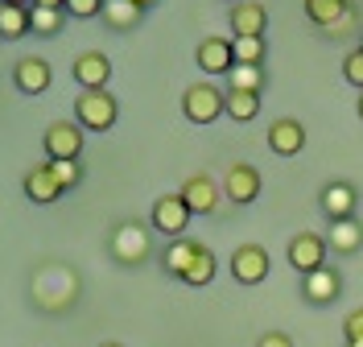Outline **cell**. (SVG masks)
I'll return each instance as SVG.
<instances>
[{"instance_id": "cell-3", "label": "cell", "mask_w": 363, "mask_h": 347, "mask_svg": "<svg viewBox=\"0 0 363 347\" xmlns=\"http://www.w3.org/2000/svg\"><path fill=\"white\" fill-rule=\"evenodd\" d=\"M149 253H153V228H145L140 219H128L112 231V256L120 265H140L149 260Z\"/></svg>"}, {"instance_id": "cell-22", "label": "cell", "mask_w": 363, "mask_h": 347, "mask_svg": "<svg viewBox=\"0 0 363 347\" xmlns=\"http://www.w3.org/2000/svg\"><path fill=\"white\" fill-rule=\"evenodd\" d=\"M264 83H269L264 67H244V62H235V67L227 70V92H256V95H264Z\"/></svg>"}, {"instance_id": "cell-8", "label": "cell", "mask_w": 363, "mask_h": 347, "mask_svg": "<svg viewBox=\"0 0 363 347\" xmlns=\"http://www.w3.org/2000/svg\"><path fill=\"white\" fill-rule=\"evenodd\" d=\"M289 265H294V273H314L326 265V236H318V231H297L294 240H289Z\"/></svg>"}, {"instance_id": "cell-10", "label": "cell", "mask_w": 363, "mask_h": 347, "mask_svg": "<svg viewBox=\"0 0 363 347\" xmlns=\"http://www.w3.org/2000/svg\"><path fill=\"white\" fill-rule=\"evenodd\" d=\"M318 207H322V215L335 224V219H351L355 215V207H359V190L351 182H326L322 186V194H318Z\"/></svg>"}, {"instance_id": "cell-26", "label": "cell", "mask_w": 363, "mask_h": 347, "mask_svg": "<svg viewBox=\"0 0 363 347\" xmlns=\"http://www.w3.org/2000/svg\"><path fill=\"white\" fill-rule=\"evenodd\" d=\"M215 273H219V260H215V253H211V248H199V256H194V265H190V269H186V285H211V281H215Z\"/></svg>"}, {"instance_id": "cell-17", "label": "cell", "mask_w": 363, "mask_h": 347, "mask_svg": "<svg viewBox=\"0 0 363 347\" xmlns=\"http://www.w3.org/2000/svg\"><path fill=\"white\" fill-rule=\"evenodd\" d=\"M21 186H25V199L38 203V207H50V203H58V199L67 194V190L58 186V178L50 174V165H33V170L25 174Z\"/></svg>"}, {"instance_id": "cell-30", "label": "cell", "mask_w": 363, "mask_h": 347, "mask_svg": "<svg viewBox=\"0 0 363 347\" xmlns=\"http://www.w3.org/2000/svg\"><path fill=\"white\" fill-rule=\"evenodd\" d=\"M342 79H347L351 87H359V92H363V46H355L347 58H342Z\"/></svg>"}, {"instance_id": "cell-11", "label": "cell", "mask_w": 363, "mask_h": 347, "mask_svg": "<svg viewBox=\"0 0 363 347\" xmlns=\"http://www.w3.org/2000/svg\"><path fill=\"white\" fill-rule=\"evenodd\" d=\"M269 149L277 158H297L306 149V124L294 120V116H281L269 124Z\"/></svg>"}, {"instance_id": "cell-25", "label": "cell", "mask_w": 363, "mask_h": 347, "mask_svg": "<svg viewBox=\"0 0 363 347\" xmlns=\"http://www.w3.org/2000/svg\"><path fill=\"white\" fill-rule=\"evenodd\" d=\"M227 116L240 120V124L256 120L260 116V95L256 92H227Z\"/></svg>"}, {"instance_id": "cell-21", "label": "cell", "mask_w": 363, "mask_h": 347, "mask_svg": "<svg viewBox=\"0 0 363 347\" xmlns=\"http://www.w3.org/2000/svg\"><path fill=\"white\" fill-rule=\"evenodd\" d=\"M199 248H203L199 240H186V236H182V240H174V244H169V248L161 253V269H165V273H174V277L182 281V277H186V269L194 265Z\"/></svg>"}, {"instance_id": "cell-37", "label": "cell", "mask_w": 363, "mask_h": 347, "mask_svg": "<svg viewBox=\"0 0 363 347\" xmlns=\"http://www.w3.org/2000/svg\"><path fill=\"white\" fill-rule=\"evenodd\" d=\"M347 347H363V339H355V343H347Z\"/></svg>"}, {"instance_id": "cell-19", "label": "cell", "mask_w": 363, "mask_h": 347, "mask_svg": "<svg viewBox=\"0 0 363 347\" xmlns=\"http://www.w3.org/2000/svg\"><path fill=\"white\" fill-rule=\"evenodd\" d=\"M326 248L339 256H351L363 248V224L351 215V219H335L330 228H326Z\"/></svg>"}, {"instance_id": "cell-2", "label": "cell", "mask_w": 363, "mask_h": 347, "mask_svg": "<svg viewBox=\"0 0 363 347\" xmlns=\"http://www.w3.org/2000/svg\"><path fill=\"white\" fill-rule=\"evenodd\" d=\"M182 112L190 124H215L219 116H227V92H219L215 83H194L182 95Z\"/></svg>"}, {"instance_id": "cell-33", "label": "cell", "mask_w": 363, "mask_h": 347, "mask_svg": "<svg viewBox=\"0 0 363 347\" xmlns=\"http://www.w3.org/2000/svg\"><path fill=\"white\" fill-rule=\"evenodd\" d=\"M38 9H67V0H33Z\"/></svg>"}, {"instance_id": "cell-13", "label": "cell", "mask_w": 363, "mask_h": 347, "mask_svg": "<svg viewBox=\"0 0 363 347\" xmlns=\"http://www.w3.org/2000/svg\"><path fill=\"white\" fill-rule=\"evenodd\" d=\"M13 83H17V92L21 95H45L50 92V83H54V70H50L45 58L29 54V58H21V62L13 67Z\"/></svg>"}, {"instance_id": "cell-32", "label": "cell", "mask_w": 363, "mask_h": 347, "mask_svg": "<svg viewBox=\"0 0 363 347\" xmlns=\"http://www.w3.org/2000/svg\"><path fill=\"white\" fill-rule=\"evenodd\" d=\"M256 347H294V339H289L285 331H264V335L256 339Z\"/></svg>"}, {"instance_id": "cell-38", "label": "cell", "mask_w": 363, "mask_h": 347, "mask_svg": "<svg viewBox=\"0 0 363 347\" xmlns=\"http://www.w3.org/2000/svg\"><path fill=\"white\" fill-rule=\"evenodd\" d=\"M99 347H124V343H99Z\"/></svg>"}, {"instance_id": "cell-12", "label": "cell", "mask_w": 363, "mask_h": 347, "mask_svg": "<svg viewBox=\"0 0 363 347\" xmlns=\"http://www.w3.org/2000/svg\"><path fill=\"white\" fill-rule=\"evenodd\" d=\"M182 199H186V207L194 211V215H211V211L219 207V199H223V190L215 186L211 174H190L178 190Z\"/></svg>"}, {"instance_id": "cell-7", "label": "cell", "mask_w": 363, "mask_h": 347, "mask_svg": "<svg viewBox=\"0 0 363 347\" xmlns=\"http://www.w3.org/2000/svg\"><path fill=\"white\" fill-rule=\"evenodd\" d=\"M301 298L310 306H335L342 298V273L335 265H322L314 273H306L301 277Z\"/></svg>"}, {"instance_id": "cell-15", "label": "cell", "mask_w": 363, "mask_h": 347, "mask_svg": "<svg viewBox=\"0 0 363 347\" xmlns=\"http://www.w3.org/2000/svg\"><path fill=\"white\" fill-rule=\"evenodd\" d=\"M108 79H112V62H108V54L87 50V54L74 58V83H79L83 92H104Z\"/></svg>"}, {"instance_id": "cell-5", "label": "cell", "mask_w": 363, "mask_h": 347, "mask_svg": "<svg viewBox=\"0 0 363 347\" xmlns=\"http://www.w3.org/2000/svg\"><path fill=\"white\" fill-rule=\"evenodd\" d=\"M190 219H194V211L186 207L182 194H161L157 203H153V211H149V228L169 236V240H182L186 228H190Z\"/></svg>"}, {"instance_id": "cell-34", "label": "cell", "mask_w": 363, "mask_h": 347, "mask_svg": "<svg viewBox=\"0 0 363 347\" xmlns=\"http://www.w3.org/2000/svg\"><path fill=\"white\" fill-rule=\"evenodd\" d=\"M128 4H136V9H140V13H149V9H153V4H161V0H128Z\"/></svg>"}, {"instance_id": "cell-9", "label": "cell", "mask_w": 363, "mask_h": 347, "mask_svg": "<svg viewBox=\"0 0 363 347\" xmlns=\"http://www.w3.org/2000/svg\"><path fill=\"white\" fill-rule=\"evenodd\" d=\"M269 248H260V244H240L235 253H231V277L240 281V285H260V281L269 277Z\"/></svg>"}, {"instance_id": "cell-28", "label": "cell", "mask_w": 363, "mask_h": 347, "mask_svg": "<svg viewBox=\"0 0 363 347\" xmlns=\"http://www.w3.org/2000/svg\"><path fill=\"white\" fill-rule=\"evenodd\" d=\"M45 165H50V174L58 178L62 190H74V186L83 182V165L79 162H45Z\"/></svg>"}, {"instance_id": "cell-24", "label": "cell", "mask_w": 363, "mask_h": 347, "mask_svg": "<svg viewBox=\"0 0 363 347\" xmlns=\"http://www.w3.org/2000/svg\"><path fill=\"white\" fill-rule=\"evenodd\" d=\"M231 54H235V62H244V67H264L269 42H264V38H231Z\"/></svg>"}, {"instance_id": "cell-23", "label": "cell", "mask_w": 363, "mask_h": 347, "mask_svg": "<svg viewBox=\"0 0 363 347\" xmlns=\"http://www.w3.org/2000/svg\"><path fill=\"white\" fill-rule=\"evenodd\" d=\"M140 17H145V13H140L136 4H128V0H108V4H104V21H108V29H116V33L136 29Z\"/></svg>"}, {"instance_id": "cell-31", "label": "cell", "mask_w": 363, "mask_h": 347, "mask_svg": "<svg viewBox=\"0 0 363 347\" xmlns=\"http://www.w3.org/2000/svg\"><path fill=\"white\" fill-rule=\"evenodd\" d=\"M342 335H347V343L363 339V306H359V310H351V314L342 319Z\"/></svg>"}, {"instance_id": "cell-1", "label": "cell", "mask_w": 363, "mask_h": 347, "mask_svg": "<svg viewBox=\"0 0 363 347\" xmlns=\"http://www.w3.org/2000/svg\"><path fill=\"white\" fill-rule=\"evenodd\" d=\"M116 116H120V104H116V95H108V87H104V92L74 95V120H79L83 128H91V133L116 128Z\"/></svg>"}, {"instance_id": "cell-18", "label": "cell", "mask_w": 363, "mask_h": 347, "mask_svg": "<svg viewBox=\"0 0 363 347\" xmlns=\"http://www.w3.org/2000/svg\"><path fill=\"white\" fill-rule=\"evenodd\" d=\"M301 9H306L310 25L326 29V33H342L339 25L347 21V13H351V4H347V0H301Z\"/></svg>"}, {"instance_id": "cell-6", "label": "cell", "mask_w": 363, "mask_h": 347, "mask_svg": "<svg viewBox=\"0 0 363 347\" xmlns=\"http://www.w3.org/2000/svg\"><path fill=\"white\" fill-rule=\"evenodd\" d=\"M260 186H264V178H260V170L248 162H235L227 165L223 174V199H231L235 207H248V203H256L260 199Z\"/></svg>"}, {"instance_id": "cell-4", "label": "cell", "mask_w": 363, "mask_h": 347, "mask_svg": "<svg viewBox=\"0 0 363 347\" xmlns=\"http://www.w3.org/2000/svg\"><path fill=\"white\" fill-rule=\"evenodd\" d=\"M83 124L79 120H54L50 128H45V158L50 162H79V153H83Z\"/></svg>"}, {"instance_id": "cell-14", "label": "cell", "mask_w": 363, "mask_h": 347, "mask_svg": "<svg viewBox=\"0 0 363 347\" xmlns=\"http://www.w3.org/2000/svg\"><path fill=\"white\" fill-rule=\"evenodd\" d=\"M264 29H269V9L260 0L231 4V38H264Z\"/></svg>"}, {"instance_id": "cell-29", "label": "cell", "mask_w": 363, "mask_h": 347, "mask_svg": "<svg viewBox=\"0 0 363 347\" xmlns=\"http://www.w3.org/2000/svg\"><path fill=\"white\" fill-rule=\"evenodd\" d=\"M104 4H108V0H67V17H74V21L104 17Z\"/></svg>"}, {"instance_id": "cell-36", "label": "cell", "mask_w": 363, "mask_h": 347, "mask_svg": "<svg viewBox=\"0 0 363 347\" xmlns=\"http://www.w3.org/2000/svg\"><path fill=\"white\" fill-rule=\"evenodd\" d=\"M355 112H359V120H363V95H359V104H355Z\"/></svg>"}, {"instance_id": "cell-20", "label": "cell", "mask_w": 363, "mask_h": 347, "mask_svg": "<svg viewBox=\"0 0 363 347\" xmlns=\"http://www.w3.org/2000/svg\"><path fill=\"white\" fill-rule=\"evenodd\" d=\"M33 33V4H0V38L17 42Z\"/></svg>"}, {"instance_id": "cell-35", "label": "cell", "mask_w": 363, "mask_h": 347, "mask_svg": "<svg viewBox=\"0 0 363 347\" xmlns=\"http://www.w3.org/2000/svg\"><path fill=\"white\" fill-rule=\"evenodd\" d=\"M0 4H33V0H0Z\"/></svg>"}, {"instance_id": "cell-27", "label": "cell", "mask_w": 363, "mask_h": 347, "mask_svg": "<svg viewBox=\"0 0 363 347\" xmlns=\"http://www.w3.org/2000/svg\"><path fill=\"white\" fill-rule=\"evenodd\" d=\"M62 25H67V9H38V4H33V33H38V38L62 33Z\"/></svg>"}, {"instance_id": "cell-16", "label": "cell", "mask_w": 363, "mask_h": 347, "mask_svg": "<svg viewBox=\"0 0 363 347\" xmlns=\"http://www.w3.org/2000/svg\"><path fill=\"white\" fill-rule=\"evenodd\" d=\"M194 62L206 70V75H223L235 67V54H231V38H203L199 50H194Z\"/></svg>"}]
</instances>
